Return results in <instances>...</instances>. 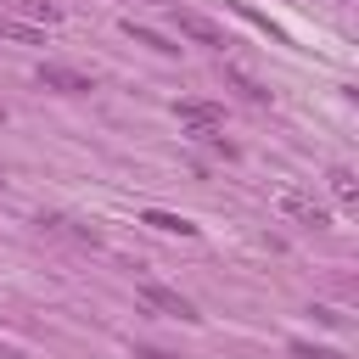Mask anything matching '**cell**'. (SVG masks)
Returning <instances> with one entry per match:
<instances>
[{
    "mask_svg": "<svg viewBox=\"0 0 359 359\" xmlns=\"http://www.w3.org/2000/svg\"><path fill=\"white\" fill-rule=\"evenodd\" d=\"M297 359H337V353H331V348H303V342H297Z\"/></svg>",
    "mask_w": 359,
    "mask_h": 359,
    "instance_id": "4fadbf2b",
    "label": "cell"
},
{
    "mask_svg": "<svg viewBox=\"0 0 359 359\" xmlns=\"http://www.w3.org/2000/svg\"><path fill=\"white\" fill-rule=\"evenodd\" d=\"M123 34H129V39H135V45H146V50H157V56H174V50H180V45H174V39H168V34H157V28H140V22H135V17H129V22H123Z\"/></svg>",
    "mask_w": 359,
    "mask_h": 359,
    "instance_id": "52a82bcc",
    "label": "cell"
},
{
    "mask_svg": "<svg viewBox=\"0 0 359 359\" xmlns=\"http://www.w3.org/2000/svg\"><path fill=\"white\" fill-rule=\"evenodd\" d=\"M331 196H337V202H353V196H359L353 168H331Z\"/></svg>",
    "mask_w": 359,
    "mask_h": 359,
    "instance_id": "8fae6325",
    "label": "cell"
},
{
    "mask_svg": "<svg viewBox=\"0 0 359 359\" xmlns=\"http://www.w3.org/2000/svg\"><path fill=\"white\" fill-rule=\"evenodd\" d=\"M0 359H17V353H0Z\"/></svg>",
    "mask_w": 359,
    "mask_h": 359,
    "instance_id": "9a60e30c",
    "label": "cell"
},
{
    "mask_svg": "<svg viewBox=\"0 0 359 359\" xmlns=\"http://www.w3.org/2000/svg\"><path fill=\"white\" fill-rule=\"evenodd\" d=\"M174 17H180V34H191L196 45H213V50H224V34L208 22V17H196V11H185V6H174Z\"/></svg>",
    "mask_w": 359,
    "mask_h": 359,
    "instance_id": "8992f818",
    "label": "cell"
},
{
    "mask_svg": "<svg viewBox=\"0 0 359 359\" xmlns=\"http://www.w3.org/2000/svg\"><path fill=\"white\" fill-rule=\"evenodd\" d=\"M280 213H286L292 224H309V230H325V224H331V213H325L309 191H280Z\"/></svg>",
    "mask_w": 359,
    "mask_h": 359,
    "instance_id": "3957f363",
    "label": "cell"
},
{
    "mask_svg": "<svg viewBox=\"0 0 359 359\" xmlns=\"http://www.w3.org/2000/svg\"><path fill=\"white\" fill-rule=\"evenodd\" d=\"M0 17H17V22L45 28V22H56V17H62V6H56V0H0Z\"/></svg>",
    "mask_w": 359,
    "mask_h": 359,
    "instance_id": "5b68a950",
    "label": "cell"
},
{
    "mask_svg": "<svg viewBox=\"0 0 359 359\" xmlns=\"http://www.w3.org/2000/svg\"><path fill=\"white\" fill-rule=\"evenodd\" d=\"M140 224H151V230H168V236H196V224H191V219H180V213H163V208H146V213H140Z\"/></svg>",
    "mask_w": 359,
    "mask_h": 359,
    "instance_id": "ba28073f",
    "label": "cell"
},
{
    "mask_svg": "<svg viewBox=\"0 0 359 359\" xmlns=\"http://www.w3.org/2000/svg\"><path fill=\"white\" fill-rule=\"evenodd\" d=\"M174 112H180V123H185L196 140H213V135H219V123H224V112H219L213 101H180Z\"/></svg>",
    "mask_w": 359,
    "mask_h": 359,
    "instance_id": "7a4b0ae2",
    "label": "cell"
},
{
    "mask_svg": "<svg viewBox=\"0 0 359 359\" xmlns=\"http://www.w3.org/2000/svg\"><path fill=\"white\" fill-rule=\"evenodd\" d=\"M135 297H140L151 314H168V320H196L191 297H180V292H174V286H163V280H140V286H135Z\"/></svg>",
    "mask_w": 359,
    "mask_h": 359,
    "instance_id": "6da1fadb",
    "label": "cell"
},
{
    "mask_svg": "<svg viewBox=\"0 0 359 359\" xmlns=\"http://www.w3.org/2000/svg\"><path fill=\"white\" fill-rule=\"evenodd\" d=\"M135 359H174V353H163V348H135Z\"/></svg>",
    "mask_w": 359,
    "mask_h": 359,
    "instance_id": "5bb4252c",
    "label": "cell"
},
{
    "mask_svg": "<svg viewBox=\"0 0 359 359\" xmlns=\"http://www.w3.org/2000/svg\"><path fill=\"white\" fill-rule=\"evenodd\" d=\"M224 79H230V84L241 90V101H252V107H264V101H269V90H264V84H258L252 73H241V67H224Z\"/></svg>",
    "mask_w": 359,
    "mask_h": 359,
    "instance_id": "9c48e42d",
    "label": "cell"
},
{
    "mask_svg": "<svg viewBox=\"0 0 359 359\" xmlns=\"http://www.w3.org/2000/svg\"><path fill=\"white\" fill-rule=\"evenodd\" d=\"M0 123H6V107H0Z\"/></svg>",
    "mask_w": 359,
    "mask_h": 359,
    "instance_id": "2e32d148",
    "label": "cell"
},
{
    "mask_svg": "<svg viewBox=\"0 0 359 359\" xmlns=\"http://www.w3.org/2000/svg\"><path fill=\"white\" fill-rule=\"evenodd\" d=\"M39 84H45V90H62V95H84V90H95V79H90V73L62 67V62H45V67H39Z\"/></svg>",
    "mask_w": 359,
    "mask_h": 359,
    "instance_id": "277c9868",
    "label": "cell"
},
{
    "mask_svg": "<svg viewBox=\"0 0 359 359\" xmlns=\"http://www.w3.org/2000/svg\"><path fill=\"white\" fill-rule=\"evenodd\" d=\"M314 320H320V325H342V309H337V303H314Z\"/></svg>",
    "mask_w": 359,
    "mask_h": 359,
    "instance_id": "7c38bea8",
    "label": "cell"
},
{
    "mask_svg": "<svg viewBox=\"0 0 359 359\" xmlns=\"http://www.w3.org/2000/svg\"><path fill=\"white\" fill-rule=\"evenodd\" d=\"M0 34H6V39H17V45H39V39H45V28L17 22V17H0Z\"/></svg>",
    "mask_w": 359,
    "mask_h": 359,
    "instance_id": "30bf717a",
    "label": "cell"
}]
</instances>
